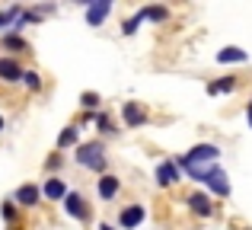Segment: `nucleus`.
I'll list each match as a JSON object with an SVG mask.
<instances>
[{
	"label": "nucleus",
	"instance_id": "1",
	"mask_svg": "<svg viewBox=\"0 0 252 230\" xmlns=\"http://www.w3.org/2000/svg\"><path fill=\"white\" fill-rule=\"evenodd\" d=\"M77 163L86 169H105V150L99 141H90V144H80L77 147Z\"/></svg>",
	"mask_w": 252,
	"mask_h": 230
},
{
	"label": "nucleus",
	"instance_id": "2",
	"mask_svg": "<svg viewBox=\"0 0 252 230\" xmlns=\"http://www.w3.org/2000/svg\"><path fill=\"white\" fill-rule=\"evenodd\" d=\"M61 201H64V211H67L74 221H90V208H86V198H83V195L67 192Z\"/></svg>",
	"mask_w": 252,
	"mask_h": 230
},
{
	"label": "nucleus",
	"instance_id": "3",
	"mask_svg": "<svg viewBox=\"0 0 252 230\" xmlns=\"http://www.w3.org/2000/svg\"><path fill=\"white\" fill-rule=\"evenodd\" d=\"M204 186H208V189H211L214 195H230V182H227V173H223L220 166H214V163H211L208 176H204Z\"/></svg>",
	"mask_w": 252,
	"mask_h": 230
},
{
	"label": "nucleus",
	"instance_id": "4",
	"mask_svg": "<svg viewBox=\"0 0 252 230\" xmlns=\"http://www.w3.org/2000/svg\"><path fill=\"white\" fill-rule=\"evenodd\" d=\"M217 157H220V147H217V144H198V147H191L189 154H185V160L189 163H214Z\"/></svg>",
	"mask_w": 252,
	"mask_h": 230
},
{
	"label": "nucleus",
	"instance_id": "5",
	"mask_svg": "<svg viewBox=\"0 0 252 230\" xmlns=\"http://www.w3.org/2000/svg\"><path fill=\"white\" fill-rule=\"evenodd\" d=\"M144 218H147V211H144L141 205H128L118 214V224H122V230H134V227L144 224Z\"/></svg>",
	"mask_w": 252,
	"mask_h": 230
},
{
	"label": "nucleus",
	"instance_id": "6",
	"mask_svg": "<svg viewBox=\"0 0 252 230\" xmlns=\"http://www.w3.org/2000/svg\"><path fill=\"white\" fill-rule=\"evenodd\" d=\"M157 182H160L163 189L176 186V182H179V166L172 160H160V166H157Z\"/></svg>",
	"mask_w": 252,
	"mask_h": 230
},
{
	"label": "nucleus",
	"instance_id": "7",
	"mask_svg": "<svg viewBox=\"0 0 252 230\" xmlns=\"http://www.w3.org/2000/svg\"><path fill=\"white\" fill-rule=\"evenodd\" d=\"M0 80L3 83H19L23 80V67L13 58H0Z\"/></svg>",
	"mask_w": 252,
	"mask_h": 230
},
{
	"label": "nucleus",
	"instance_id": "8",
	"mask_svg": "<svg viewBox=\"0 0 252 230\" xmlns=\"http://www.w3.org/2000/svg\"><path fill=\"white\" fill-rule=\"evenodd\" d=\"M109 13H112V3H109V0H99V3H90V6H86V23H90V26H102Z\"/></svg>",
	"mask_w": 252,
	"mask_h": 230
},
{
	"label": "nucleus",
	"instance_id": "9",
	"mask_svg": "<svg viewBox=\"0 0 252 230\" xmlns=\"http://www.w3.org/2000/svg\"><path fill=\"white\" fill-rule=\"evenodd\" d=\"M122 115H125V122H128V128H141V125L147 122V112H144L137 102H125V106H122Z\"/></svg>",
	"mask_w": 252,
	"mask_h": 230
},
{
	"label": "nucleus",
	"instance_id": "10",
	"mask_svg": "<svg viewBox=\"0 0 252 230\" xmlns=\"http://www.w3.org/2000/svg\"><path fill=\"white\" fill-rule=\"evenodd\" d=\"M38 192H42L45 198H51V201H61L64 195H67V182L64 179H45V186L38 189Z\"/></svg>",
	"mask_w": 252,
	"mask_h": 230
},
{
	"label": "nucleus",
	"instance_id": "11",
	"mask_svg": "<svg viewBox=\"0 0 252 230\" xmlns=\"http://www.w3.org/2000/svg\"><path fill=\"white\" fill-rule=\"evenodd\" d=\"M189 208L195 214H201V218H211V211H214V205H211V198L204 192H191L189 195Z\"/></svg>",
	"mask_w": 252,
	"mask_h": 230
},
{
	"label": "nucleus",
	"instance_id": "12",
	"mask_svg": "<svg viewBox=\"0 0 252 230\" xmlns=\"http://www.w3.org/2000/svg\"><path fill=\"white\" fill-rule=\"evenodd\" d=\"M217 61L220 64H243V61H249V55L243 48H236V45H227V48L217 51Z\"/></svg>",
	"mask_w": 252,
	"mask_h": 230
},
{
	"label": "nucleus",
	"instance_id": "13",
	"mask_svg": "<svg viewBox=\"0 0 252 230\" xmlns=\"http://www.w3.org/2000/svg\"><path fill=\"white\" fill-rule=\"evenodd\" d=\"M13 198H16V201H19L23 208H32V205H38V198H42V192H38V186H19Z\"/></svg>",
	"mask_w": 252,
	"mask_h": 230
},
{
	"label": "nucleus",
	"instance_id": "14",
	"mask_svg": "<svg viewBox=\"0 0 252 230\" xmlns=\"http://www.w3.org/2000/svg\"><path fill=\"white\" fill-rule=\"evenodd\" d=\"M118 189H122V179H118V176H109V173H105L102 179H99V198H105V201L115 198Z\"/></svg>",
	"mask_w": 252,
	"mask_h": 230
},
{
	"label": "nucleus",
	"instance_id": "15",
	"mask_svg": "<svg viewBox=\"0 0 252 230\" xmlns=\"http://www.w3.org/2000/svg\"><path fill=\"white\" fill-rule=\"evenodd\" d=\"M141 19H150V23H166V19H169V10H166V6H144V10H141Z\"/></svg>",
	"mask_w": 252,
	"mask_h": 230
},
{
	"label": "nucleus",
	"instance_id": "16",
	"mask_svg": "<svg viewBox=\"0 0 252 230\" xmlns=\"http://www.w3.org/2000/svg\"><path fill=\"white\" fill-rule=\"evenodd\" d=\"M23 6H10V10H0V29H13V23L19 19Z\"/></svg>",
	"mask_w": 252,
	"mask_h": 230
},
{
	"label": "nucleus",
	"instance_id": "17",
	"mask_svg": "<svg viewBox=\"0 0 252 230\" xmlns=\"http://www.w3.org/2000/svg\"><path fill=\"white\" fill-rule=\"evenodd\" d=\"M233 87H236V80H233V77H223V80L208 83V93H211V96H217V93H230Z\"/></svg>",
	"mask_w": 252,
	"mask_h": 230
},
{
	"label": "nucleus",
	"instance_id": "18",
	"mask_svg": "<svg viewBox=\"0 0 252 230\" xmlns=\"http://www.w3.org/2000/svg\"><path fill=\"white\" fill-rule=\"evenodd\" d=\"M77 134H80V128H74V125H70V128H64L61 134H58V147H70V144H77Z\"/></svg>",
	"mask_w": 252,
	"mask_h": 230
},
{
	"label": "nucleus",
	"instance_id": "19",
	"mask_svg": "<svg viewBox=\"0 0 252 230\" xmlns=\"http://www.w3.org/2000/svg\"><path fill=\"white\" fill-rule=\"evenodd\" d=\"M3 45L10 51H26V38L19 35V32H10V35H3Z\"/></svg>",
	"mask_w": 252,
	"mask_h": 230
},
{
	"label": "nucleus",
	"instance_id": "20",
	"mask_svg": "<svg viewBox=\"0 0 252 230\" xmlns=\"http://www.w3.org/2000/svg\"><path fill=\"white\" fill-rule=\"evenodd\" d=\"M23 83L32 90V93H38V90H42V77H38L35 70H23Z\"/></svg>",
	"mask_w": 252,
	"mask_h": 230
},
{
	"label": "nucleus",
	"instance_id": "21",
	"mask_svg": "<svg viewBox=\"0 0 252 230\" xmlns=\"http://www.w3.org/2000/svg\"><path fill=\"white\" fill-rule=\"evenodd\" d=\"M141 23H144V19H141V13H137V16H131L128 23H125V29H122V32H125V35H134V32L141 29Z\"/></svg>",
	"mask_w": 252,
	"mask_h": 230
},
{
	"label": "nucleus",
	"instance_id": "22",
	"mask_svg": "<svg viewBox=\"0 0 252 230\" xmlns=\"http://www.w3.org/2000/svg\"><path fill=\"white\" fill-rule=\"evenodd\" d=\"M93 122H96V128H99V131H112V122H109V115H105V112H99L96 118H93Z\"/></svg>",
	"mask_w": 252,
	"mask_h": 230
},
{
	"label": "nucleus",
	"instance_id": "23",
	"mask_svg": "<svg viewBox=\"0 0 252 230\" xmlns=\"http://www.w3.org/2000/svg\"><path fill=\"white\" fill-rule=\"evenodd\" d=\"M80 102H83L86 109H96V106H99V96H96V93H83V96H80Z\"/></svg>",
	"mask_w": 252,
	"mask_h": 230
},
{
	"label": "nucleus",
	"instance_id": "24",
	"mask_svg": "<svg viewBox=\"0 0 252 230\" xmlns=\"http://www.w3.org/2000/svg\"><path fill=\"white\" fill-rule=\"evenodd\" d=\"M16 218V205L13 201H3V221H13Z\"/></svg>",
	"mask_w": 252,
	"mask_h": 230
},
{
	"label": "nucleus",
	"instance_id": "25",
	"mask_svg": "<svg viewBox=\"0 0 252 230\" xmlns=\"http://www.w3.org/2000/svg\"><path fill=\"white\" fill-rule=\"evenodd\" d=\"M61 163H64V157H61V154H51V157H48V169H58Z\"/></svg>",
	"mask_w": 252,
	"mask_h": 230
},
{
	"label": "nucleus",
	"instance_id": "26",
	"mask_svg": "<svg viewBox=\"0 0 252 230\" xmlns=\"http://www.w3.org/2000/svg\"><path fill=\"white\" fill-rule=\"evenodd\" d=\"M246 122H249V128H252V99H249V106H246Z\"/></svg>",
	"mask_w": 252,
	"mask_h": 230
},
{
	"label": "nucleus",
	"instance_id": "27",
	"mask_svg": "<svg viewBox=\"0 0 252 230\" xmlns=\"http://www.w3.org/2000/svg\"><path fill=\"white\" fill-rule=\"evenodd\" d=\"M99 230H115V227H109V224H99Z\"/></svg>",
	"mask_w": 252,
	"mask_h": 230
},
{
	"label": "nucleus",
	"instance_id": "28",
	"mask_svg": "<svg viewBox=\"0 0 252 230\" xmlns=\"http://www.w3.org/2000/svg\"><path fill=\"white\" fill-rule=\"evenodd\" d=\"M0 131H3V115H0Z\"/></svg>",
	"mask_w": 252,
	"mask_h": 230
}]
</instances>
